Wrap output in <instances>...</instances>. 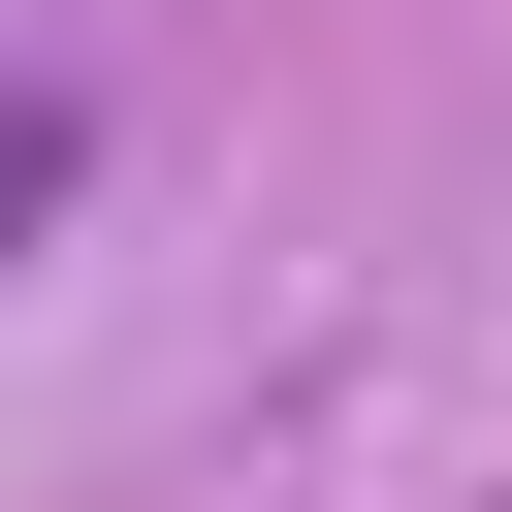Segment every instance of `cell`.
Segmentation results:
<instances>
[{"label":"cell","mask_w":512,"mask_h":512,"mask_svg":"<svg viewBox=\"0 0 512 512\" xmlns=\"http://www.w3.org/2000/svg\"><path fill=\"white\" fill-rule=\"evenodd\" d=\"M96 224V64H0V256Z\"/></svg>","instance_id":"cell-1"}]
</instances>
